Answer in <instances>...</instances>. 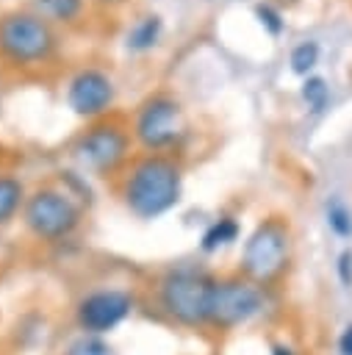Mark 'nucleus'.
<instances>
[{"mask_svg": "<svg viewBox=\"0 0 352 355\" xmlns=\"http://www.w3.org/2000/svg\"><path fill=\"white\" fill-rule=\"evenodd\" d=\"M183 194V169L164 153H147L130 164L122 180V200L139 219L169 214Z\"/></svg>", "mask_w": 352, "mask_h": 355, "instance_id": "obj_1", "label": "nucleus"}, {"mask_svg": "<svg viewBox=\"0 0 352 355\" xmlns=\"http://www.w3.org/2000/svg\"><path fill=\"white\" fill-rule=\"evenodd\" d=\"M213 283L216 280L200 269H172L158 283V305L177 324L202 327L208 324Z\"/></svg>", "mask_w": 352, "mask_h": 355, "instance_id": "obj_2", "label": "nucleus"}, {"mask_svg": "<svg viewBox=\"0 0 352 355\" xmlns=\"http://www.w3.org/2000/svg\"><path fill=\"white\" fill-rule=\"evenodd\" d=\"M291 261V227L283 216L263 219L244 241L241 269L244 277L263 286L277 280Z\"/></svg>", "mask_w": 352, "mask_h": 355, "instance_id": "obj_3", "label": "nucleus"}, {"mask_svg": "<svg viewBox=\"0 0 352 355\" xmlns=\"http://www.w3.org/2000/svg\"><path fill=\"white\" fill-rule=\"evenodd\" d=\"M58 47L55 31L36 11H8L0 17V55L11 64L30 67L50 61Z\"/></svg>", "mask_w": 352, "mask_h": 355, "instance_id": "obj_4", "label": "nucleus"}, {"mask_svg": "<svg viewBox=\"0 0 352 355\" xmlns=\"http://www.w3.org/2000/svg\"><path fill=\"white\" fill-rule=\"evenodd\" d=\"M186 133V119H183V105L177 97L158 92L150 94L133 116V139L147 150V153H166L175 147Z\"/></svg>", "mask_w": 352, "mask_h": 355, "instance_id": "obj_5", "label": "nucleus"}, {"mask_svg": "<svg viewBox=\"0 0 352 355\" xmlns=\"http://www.w3.org/2000/svg\"><path fill=\"white\" fill-rule=\"evenodd\" d=\"M25 227L42 241H61L80 225V208L58 189H36L22 205Z\"/></svg>", "mask_w": 352, "mask_h": 355, "instance_id": "obj_6", "label": "nucleus"}, {"mask_svg": "<svg viewBox=\"0 0 352 355\" xmlns=\"http://www.w3.org/2000/svg\"><path fill=\"white\" fill-rule=\"evenodd\" d=\"M75 155L80 158V164L86 169H91L94 175L108 178V175L119 172L127 164V158H130V133L119 122L100 119L78 136Z\"/></svg>", "mask_w": 352, "mask_h": 355, "instance_id": "obj_7", "label": "nucleus"}, {"mask_svg": "<svg viewBox=\"0 0 352 355\" xmlns=\"http://www.w3.org/2000/svg\"><path fill=\"white\" fill-rule=\"evenodd\" d=\"M263 311V291L258 283L247 277H225L213 283L211 305H208V324L219 330H233L247 324Z\"/></svg>", "mask_w": 352, "mask_h": 355, "instance_id": "obj_8", "label": "nucleus"}, {"mask_svg": "<svg viewBox=\"0 0 352 355\" xmlns=\"http://www.w3.org/2000/svg\"><path fill=\"white\" fill-rule=\"evenodd\" d=\"M133 311V297L122 288H97V291H89L78 308H75V316H78V324L86 336H103L114 327H119Z\"/></svg>", "mask_w": 352, "mask_h": 355, "instance_id": "obj_9", "label": "nucleus"}, {"mask_svg": "<svg viewBox=\"0 0 352 355\" xmlns=\"http://www.w3.org/2000/svg\"><path fill=\"white\" fill-rule=\"evenodd\" d=\"M114 97H116V86L114 80L103 72V69H80L69 86H67V103L69 108L83 116V119H97L103 116L111 105H114Z\"/></svg>", "mask_w": 352, "mask_h": 355, "instance_id": "obj_10", "label": "nucleus"}, {"mask_svg": "<svg viewBox=\"0 0 352 355\" xmlns=\"http://www.w3.org/2000/svg\"><path fill=\"white\" fill-rule=\"evenodd\" d=\"M161 36H164V19L158 14H147L127 31L125 44L130 53H147L161 42Z\"/></svg>", "mask_w": 352, "mask_h": 355, "instance_id": "obj_11", "label": "nucleus"}, {"mask_svg": "<svg viewBox=\"0 0 352 355\" xmlns=\"http://www.w3.org/2000/svg\"><path fill=\"white\" fill-rule=\"evenodd\" d=\"M236 239H238V222L233 216H219L205 227L200 247H202V252H216V250L233 244Z\"/></svg>", "mask_w": 352, "mask_h": 355, "instance_id": "obj_12", "label": "nucleus"}, {"mask_svg": "<svg viewBox=\"0 0 352 355\" xmlns=\"http://www.w3.org/2000/svg\"><path fill=\"white\" fill-rule=\"evenodd\" d=\"M83 6L86 0H33V8L42 19L47 22H75L80 14H83Z\"/></svg>", "mask_w": 352, "mask_h": 355, "instance_id": "obj_13", "label": "nucleus"}, {"mask_svg": "<svg viewBox=\"0 0 352 355\" xmlns=\"http://www.w3.org/2000/svg\"><path fill=\"white\" fill-rule=\"evenodd\" d=\"M25 186L14 175H0V225L11 222L25 205Z\"/></svg>", "mask_w": 352, "mask_h": 355, "instance_id": "obj_14", "label": "nucleus"}, {"mask_svg": "<svg viewBox=\"0 0 352 355\" xmlns=\"http://www.w3.org/2000/svg\"><path fill=\"white\" fill-rule=\"evenodd\" d=\"M324 219H327V227H330L338 239H349V236H352V208H349L344 200L333 197V200L327 202V208H324Z\"/></svg>", "mask_w": 352, "mask_h": 355, "instance_id": "obj_15", "label": "nucleus"}, {"mask_svg": "<svg viewBox=\"0 0 352 355\" xmlns=\"http://www.w3.org/2000/svg\"><path fill=\"white\" fill-rule=\"evenodd\" d=\"M302 100L308 103L310 114H322L330 103V86L322 75H308L302 80Z\"/></svg>", "mask_w": 352, "mask_h": 355, "instance_id": "obj_16", "label": "nucleus"}, {"mask_svg": "<svg viewBox=\"0 0 352 355\" xmlns=\"http://www.w3.org/2000/svg\"><path fill=\"white\" fill-rule=\"evenodd\" d=\"M291 72L299 75V78H308L313 72V67L319 64V44L316 42H299L294 50H291Z\"/></svg>", "mask_w": 352, "mask_h": 355, "instance_id": "obj_17", "label": "nucleus"}, {"mask_svg": "<svg viewBox=\"0 0 352 355\" xmlns=\"http://www.w3.org/2000/svg\"><path fill=\"white\" fill-rule=\"evenodd\" d=\"M67 355H116L114 352V347L105 341V338H100V336H80V338H75L72 344H69V349H67Z\"/></svg>", "mask_w": 352, "mask_h": 355, "instance_id": "obj_18", "label": "nucleus"}, {"mask_svg": "<svg viewBox=\"0 0 352 355\" xmlns=\"http://www.w3.org/2000/svg\"><path fill=\"white\" fill-rule=\"evenodd\" d=\"M255 17H258V22L263 25V31H269L272 36H280V33L285 31L283 14H280L274 6H269V3H258V6H255Z\"/></svg>", "mask_w": 352, "mask_h": 355, "instance_id": "obj_19", "label": "nucleus"}, {"mask_svg": "<svg viewBox=\"0 0 352 355\" xmlns=\"http://www.w3.org/2000/svg\"><path fill=\"white\" fill-rule=\"evenodd\" d=\"M335 277L344 288H352V250H341L335 255Z\"/></svg>", "mask_w": 352, "mask_h": 355, "instance_id": "obj_20", "label": "nucleus"}, {"mask_svg": "<svg viewBox=\"0 0 352 355\" xmlns=\"http://www.w3.org/2000/svg\"><path fill=\"white\" fill-rule=\"evenodd\" d=\"M335 347H338V355H352V322L344 324V330L338 333Z\"/></svg>", "mask_w": 352, "mask_h": 355, "instance_id": "obj_21", "label": "nucleus"}, {"mask_svg": "<svg viewBox=\"0 0 352 355\" xmlns=\"http://www.w3.org/2000/svg\"><path fill=\"white\" fill-rule=\"evenodd\" d=\"M272 355H297V349L285 341H277V344H272Z\"/></svg>", "mask_w": 352, "mask_h": 355, "instance_id": "obj_22", "label": "nucleus"}]
</instances>
